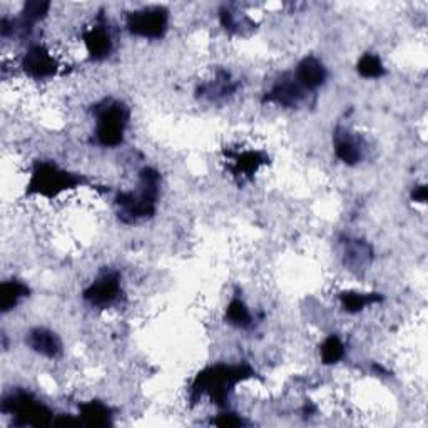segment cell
I'll return each instance as SVG.
<instances>
[{"label": "cell", "instance_id": "obj_1", "mask_svg": "<svg viewBox=\"0 0 428 428\" xmlns=\"http://www.w3.org/2000/svg\"><path fill=\"white\" fill-rule=\"evenodd\" d=\"M127 109L119 102H111L97 114L96 136L97 141L106 147H116L124 139L127 126Z\"/></svg>", "mask_w": 428, "mask_h": 428}, {"label": "cell", "instance_id": "obj_2", "mask_svg": "<svg viewBox=\"0 0 428 428\" xmlns=\"http://www.w3.org/2000/svg\"><path fill=\"white\" fill-rule=\"evenodd\" d=\"M127 28L131 34L144 39H159L168 28V11L163 7H146L129 14Z\"/></svg>", "mask_w": 428, "mask_h": 428}, {"label": "cell", "instance_id": "obj_3", "mask_svg": "<svg viewBox=\"0 0 428 428\" xmlns=\"http://www.w3.org/2000/svg\"><path fill=\"white\" fill-rule=\"evenodd\" d=\"M75 178L73 174L65 173V171L55 168L52 164H41L34 171L31 179L32 191L46 194V196H55V194L63 193L64 189L74 188Z\"/></svg>", "mask_w": 428, "mask_h": 428}, {"label": "cell", "instance_id": "obj_4", "mask_svg": "<svg viewBox=\"0 0 428 428\" xmlns=\"http://www.w3.org/2000/svg\"><path fill=\"white\" fill-rule=\"evenodd\" d=\"M4 410L11 412L26 425L46 427L50 423L52 413L41 402H36L26 393H18L11 402L4 403Z\"/></svg>", "mask_w": 428, "mask_h": 428}, {"label": "cell", "instance_id": "obj_5", "mask_svg": "<svg viewBox=\"0 0 428 428\" xmlns=\"http://www.w3.org/2000/svg\"><path fill=\"white\" fill-rule=\"evenodd\" d=\"M23 70L34 79H47L57 73L54 54L44 46H32L23 55Z\"/></svg>", "mask_w": 428, "mask_h": 428}, {"label": "cell", "instance_id": "obj_6", "mask_svg": "<svg viewBox=\"0 0 428 428\" xmlns=\"http://www.w3.org/2000/svg\"><path fill=\"white\" fill-rule=\"evenodd\" d=\"M121 291V283L116 273H107L96 279L84 291V298L92 304V306H109L116 301Z\"/></svg>", "mask_w": 428, "mask_h": 428}, {"label": "cell", "instance_id": "obj_7", "mask_svg": "<svg viewBox=\"0 0 428 428\" xmlns=\"http://www.w3.org/2000/svg\"><path fill=\"white\" fill-rule=\"evenodd\" d=\"M326 70L316 57H304L301 63L298 64L294 80L301 85L303 89H316L325 82Z\"/></svg>", "mask_w": 428, "mask_h": 428}, {"label": "cell", "instance_id": "obj_8", "mask_svg": "<svg viewBox=\"0 0 428 428\" xmlns=\"http://www.w3.org/2000/svg\"><path fill=\"white\" fill-rule=\"evenodd\" d=\"M27 343L36 353L47 356V358H55L63 350V345L55 333L46 330V328H36L28 333Z\"/></svg>", "mask_w": 428, "mask_h": 428}, {"label": "cell", "instance_id": "obj_9", "mask_svg": "<svg viewBox=\"0 0 428 428\" xmlns=\"http://www.w3.org/2000/svg\"><path fill=\"white\" fill-rule=\"evenodd\" d=\"M84 44L89 55L97 60L107 57L112 50V39L106 26H96L89 28L84 36Z\"/></svg>", "mask_w": 428, "mask_h": 428}, {"label": "cell", "instance_id": "obj_10", "mask_svg": "<svg viewBox=\"0 0 428 428\" xmlns=\"http://www.w3.org/2000/svg\"><path fill=\"white\" fill-rule=\"evenodd\" d=\"M27 287L17 279H11V282H4L0 287V308L4 313L11 311L16 304L27 294Z\"/></svg>", "mask_w": 428, "mask_h": 428}, {"label": "cell", "instance_id": "obj_11", "mask_svg": "<svg viewBox=\"0 0 428 428\" xmlns=\"http://www.w3.org/2000/svg\"><path fill=\"white\" fill-rule=\"evenodd\" d=\"M80 417H82L85 425L90 427H104L111 420L107 407H104L99 402H89L80 407Z\"/></svg>", "mask_w": 428, "mask_h": 428}, {"label": "cell", "instance_id": "obj_12", "mask_svg": "<svg viewBox=\"0 0 428 428\" xmlns=\"http://www.w3.org/2000/svg\"><path fill=\"white\" fill-rule=\"evenodd\" d=\"M377 294H363V293H343L341 294V303H343V308L348 313H358L363 310L365 306L372 304L375 301H378Z\"/></svg>", "mask_w": 428, "mask_h": 428}, {"label": "cell", "instance_id": "obj_13", "mask_svg": "<svg viewBox=\"0 0 428 428\" xmlns=\"http://www.w3.org/2000/svg\"><path fill=\"white\" fill-rule=\"evenodd\" d=\"M336 156L346 164H356L361 158V151L358 144L350 137H340L336 141Z\"/></svg>", "mask_w": 428, "mask_h": 428}, {"label": "cell", "instance_id": "obj_14", "mask_svg": "<svg viewBox=\"0 0 428 428\" xmlns=\"http://www.w3.org/2000/svg\"><path fill=\"white\" fill-rule=\"evenodd\" d=\"M345 355V345L341 343L338 336L331 335L325 340V343L321 346V358L326 365H335L336 361H340Z\"/></svg>", "mask_w": 428, "mask_h": 428}, {"label": "cell", "instance_id": "obj_15", "mask_svg": "<svg viewBox=\"0 0 428 428\" xmlns=\"http://www.w3.org/2000/svg\"><path fill=\"white\" fill-rule=\"evenodd\" d=\"M358 73L366 79H378L383 75L385 69L377 54H365L358 63Z\"/></svg>", "mask_w": 428, "mask_h": 428}, {"label": "cell", "instance_id": "obj_16", "mask_svg": "<svg viewBox=\"0 0 428 428\" xmlns=\"http://www.w3.org/2000/svg\"><path fill=\"white\" fill-rule=\"evenodd\" d=\"M226 315H228V320H230V323H232V325H236L240 328L248 326L251 323V313L248 310V306H246L241 299H232L230 308H228Z\"/></svg>", "mask_w": 428, "mask_h": 428}, {"label": "cell", "instance_id": "obj_17", "mask_svg": "<svg viewBox=\"0 0 428 428\" xmlns=\"http://www.w3.org/2000/svg\"><path fill=\"white\" fill-rule=\"evenodd\" d=\"M49 9H50V4H46V2L26 4V7H23V22L34 23L37 21H41V18H44L47 16Z\"/></svg>", "mask_w": 428, "mask_h": 428}, {"label": "cell", "instance_id": "obj_18", "mask_svg": "<svg viewBox=\"0 0 428 428\" xmlns=\"http://www.w3.org/2000/svg\"><path fill=\"white\" fill-rule=\"evenodd\" d=\"M214 423L220 427H236V425H241L242 422L240 420V418H236L235 415H228L226 413V415H221L220 420H216Z\"/></svg>", "mask_w": 428, "mask_h": 428}, {"label": "cell", "instance_id": "obj_19", "mask_svg": "<svg viewBox=\"0 0 428 428\" xmlns=\"http://www.w3.org/2000/svg\"><path fill=\"white\" fill-rule=\"evenodd\" d=\"M413 199L418 203L427 201V188L425 186H417V193L413 191Z\"/></svg>", "mask_w": 428, "mask_h": 428}]
</instances>
